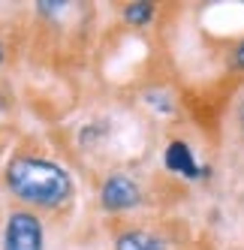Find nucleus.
<instances>
[{
	"label": "nucleus",
	"mask_w": 244,
	"mask_h": 250,
	"mask_svg": "<svg viewBox=\"0 0 244 250\" xmlns=\"http://www.w3.org/2000/svg\"><path fill=\"white\" fill-rule=\"evenodd\" d=\"M6 187L21 202L40 208H58L73 196L69 172L42 157H15L6 166Z\"/></svg>",
	"instance_id": "f257e3e1"
},
{
	"label": "nucleus",
	"mask_w": 244,
	"mask_h": 250,
	"mask_svg": "<svg viewBox=\"0 0 244 250\" xmlns=\"http://www.w3.org/2000/svg\"><path fill=\"white\" fill-rule=\"evenodd\" d=\"M166 169L178 172L184 178H199L202 175V169L193 160V151H190V145H184V142H172V145L166 148Z\"/></svg>",
	"instance_id": "20e7f679"
},
{
	"label": "nucleus",
	"mask_w": 244,
	"mask_h": 250,
	"mask_svg": "<svg viewBox=\"0 0 244 250\" xmlns=\"http://www.w3.org/2000/svg\"><path fill=\"white\" fill-rule=\"evenodd\" d=\"M115 250H163V244L157 241L151 232L133 229V232H124V235L115 241Z\"/></svg>",
	"instance_id": "39448f33"
},
{
	"label": "nucleus",
	"mask_w": 244,
	"mask_h": 250,
	"mask_svg": "<svg viewBox=\"0 0 244 250\" xmlns=\"http://www.w3.org/2000/svg\"><path fill=\"white\" fill-rule=\"evenodd\" d=\"M232 63H235V69H244V40L235 45V51H232Z\"/></svg>",
	"instance_id": "0eeeda50"
},
{
	"label": "nucleus",
	"mask_w": 244,
	"mask_h": 250,
	"mask_svg": "<svg viewBox=\"0 0 244 250\" xmlns=\"http://www.w3.org/2000/svg\"><path fill=\"white\" fill-rule=\"evenodd\" d=\"M100 202L106 211H124V208H133L139 202V187L130 181L127 175H112L102 181V190H100Z\"/></svg>",
	"instance_id": "7ed1b4c3"
},
{
	"label": "nucleus",
	"mask_w": 244,
	"mask_h": 250,
	"mask_svg": "<svg viewBox=\"0 0 244 250\" xmlns=\"http://www.w3.org/2000/svg\"><path fill=\"white\" fill-rule=\"evenodd\" d=\"M3 250H42V223L30 211H12L3 232Z\"/></svg>",
	"instance_id": "f03ea898"
},
{
	"label": "nucleus",
	"mask_w": 244,
	"mask_h": 250,
	"mask_svg": "<svg viewBox=\"0 0 244 250\" xmlns=\"http://www.w3.org/2000/svg\"><path fill=\"white\" fill-rule=\"evenodd\" d=\"M124 19L130 21V24H136V27H142V24H148L151 19H154V3H130L127 9H124Z\"/></svg>",
	"instance_id": "423d86ee"
},
{
	"label": "nucleus",
	"mask_w": 244,
	"mask_h": 250,
	"mask_svg": "<svg viewBox=\"0 0 244 250\" xmlns=\"http://www.w3.org/2000/svg\"><path fill=\"white\" fill-rule=\"evenodd\" d=\"M241 124H244V109H241Z\"/></svg>",
	"instance_id": "9d476101"
},
{
	"label": "nucleus",
	"mask_w": 244,
	"mask_h": 250,
	"mask_svg": "<svg viewBox=\"0 0 244 250\" xmlns=\"http://www.w3.org/2000/svg\"><path fill=\"white\" fill-rule=\"evenodd\" d=\"M0 61H3V45H0Z\"/></svg>",
	"instance_id": "1a4fd4ad"
},
{
	"label": "nucleus",
	"mask_w": 244,
	"mask_h": 250,
	"mask_svg": "<svg viewBox=\"0 0 244 250\" xmlns=\"http://www.w3.org/2000/svg\"><path fill=\"white\" fill-rule=\"evenodd\" d=\"M3 105H6V100H3V94H0V112H3Z\"/></svg>",
	"instance_id": "6e6552de"
}]
</instances>
